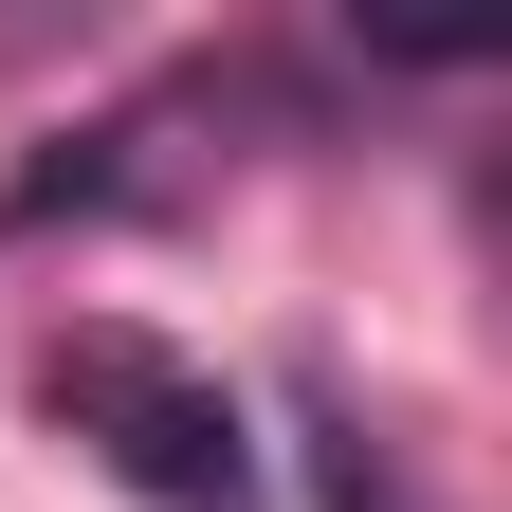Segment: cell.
Returning <instances> with one entry per match:
<instances>
[{
    "label": "cell",
    "instance_id": "obj_1",
    "mask_svg": "<svg viewBox=\"0 0 512 512\" xmlns=\"http://www.w3.org/2000/svg\"><path fill=\"white\" fill-rule=\"evenodd\" d=\"M37 403L74 421L128 494H165V512H256V439H238V403H220L183 348H147V330H55Z\"/></svg>",
    "mask_w": 512,
    "mask_h": 512
},
{
    "label": "cell",
    "instance_id": "obj_2",
    "mask_svg": "<svg viewBox=\"0 0 512 512\" xmlns=\"http://www.w3.org/2000/svg\"><path fill=\"white\" fill-rule=\"evenodd\" d=\"M330 512H421V494H403V458H384L348 403H330Z\"/></svg>",
    "mask_w": 512,
    "mask_h": 512
}]
</instances>
